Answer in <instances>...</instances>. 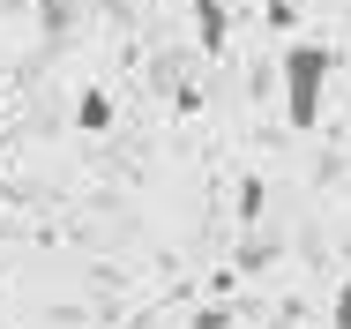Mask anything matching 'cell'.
I'll list each match as a JSON object with an SVG mask.
<instances>
[{
    "label": "cell",
    "mask_w": 351,
    "mask_h": 329,
    "mask_svg": "<svg viewBox=\"0 0 351 329\" xmlns=\"http://www.w3.org/2000/svg\"><path fill=\"white\" fill-rule=\"evenodd\" d=\"M329 67H337V53L329 45H314V38H291L284 45V120L306 135L314 120H322V98H329Z\"/></svg>",
    "instance_id": "6da1fadb"
},
{
    "label": "cell",
    "mask_w": 351,
    "mask_h": 329,
    "mask_svg": "<svg viewBox=\"0 0 351 329\" xmlns=\"http://www.w3.org/2000/svg\"><path fill=\"white\" fill-rule=\"evenodd\" d=\"M195 15H202V45H224V8H217V0H195Z\"/></svg>",
    "instance_id": "7a4b0ae2"
},
{
    "label": "cell",
    "mask_w": 351,
    "mask_h": 329,
    "mask_svg": "<svg viewBox=\"0 0 351 329\" xmlns=\"http://www.w3.org/2000/svg\"><path fill=\"white\" fill-rule=\"evenodd\" d=\"M329 329H351V277L337 284V299H329Z\"/></svg>",
    "instance_id": "3957f363"
},
{
    "label": "cell",
    "mask_w": 351,
    "mask_h": 329,
    "mask_svg": "<svg viewBox=\"0 0 351 329\" xmlns=\"http://www.w3.org/2000/svg\"><path fill=\"white\" fill-rule=\"evenodd\" d=\"M105 120H112V105H105V98L90 90V98H82V128H105Z\"/></svg>",
    "instance_id": "277c9868"
},
{
    "label": "cell",
    "mask_w": 351,
    "mask_h": 329,
    "mask_svg": "<svg viewBox=\"0 0 351 329\" xmlns=\"http://www.w3.org/2000/svg\"><path fill=\"white\" fill-rule=\"evenodd\" d=\"M0 247H8V225H0Z\"/></svg>",
    "instance_id": "5b68a950"
}]
</instances>
